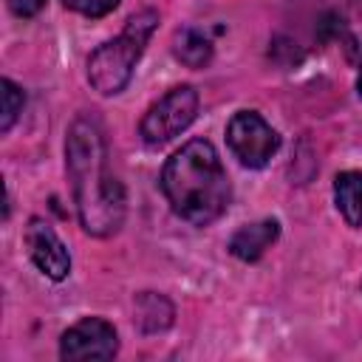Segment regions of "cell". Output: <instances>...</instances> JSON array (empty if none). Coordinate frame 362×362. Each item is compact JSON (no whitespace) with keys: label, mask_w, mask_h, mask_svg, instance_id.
Returning <instances> with one entry per match:
<instances>
[{"label":"cell","mask_w":362,"mask_h":362,"mask_svg":"<svg viewBox=\"0 0 362 362\" xmlns=\"http://www.w3.org/2000/svg\"><path fill=\"white\" fill-rule=\"evenodd\" d=\"M71 11H79L85 17H105L110 14L122 0H62Z\"/></svg>","instance_id":"4fadbf2b"},{"label":"cell","mask_w":362,"mask_h":362,"mask_svg":"<svg viewBox=\"0 0 362 362\" xmlns=\"http://www.w3.org/2000/svg\"><path fill=\"white\" fill-rule=\"evenodd\" d=\"M161 189L173 212L195 226L218 221L232 198L229 175L206 139H192L167 158L161 170Z\"/></svg>","instance_id":"7a4b0ae2"},{"label":"cell","mask_w":362,"mask_h":362,"mask_svg":"<svg viewBox=\"0 0 362 362\" xmlns=\"http://www.w3.org/2000/svg\"><path fill=\"white\" fill-rule=\"evenodd\" d=\"M25 249L28 257L34 260V266L51 277V280H65L71 272V255L65 249V243L57 238V232L48 226V221L42 218H31L25 226Z\"/></svg>","instance_id":"52a82bcc"},{"label":"cell","mask_w":362,"mask_h":362,"mask_svg":"<svg viewBox=\"0 0 362 362\" xmlns=\"http://www.w3.org/2000/svg\"><path fill=\"white\" fill-rule=\"evenodd\" d=\"M198 113V93L189 85H178L167 90L158 102H153L139 124V133L147 144H164L184 133Z\"/></svg>","instance_id":"277c9868"},{"label":"cell","mask_w":362,"mask_h":362,"mask_svg":"<svg viewBox=\"0 0 362 362\" xmlns=\"http://www.w3.org/2000/svg\"><path fill=\"white\" fill-rule=\"evenodd\" d=\"M136 322L147 334L170 328L173 325V305H170V300H164L161 294H153V291L139 294L136 297Z\"/></svg>","instance_id":"30bf717a"},{"label":"cell","mask_w":362,"mask_h":362,"mask_svg":"<svg viewBox=\"0 0 362 362\" xmlns=\"http://www.w3.org/2000/svg\"><path fill=\"white\" fill-rule=\"evenodd\" d=\"M156 25H158V14L153 8H141L127 20L124 31L116 40L102 42L88 57V82L93 85V90H99L102 96H113L124 90Z\"/></svg>","instance_id":"3957f363"},{"label":"cell","mask_w":362,"mask_h":362,"mask_svg":"<svg viewBox=\"0 0 362 362\" xmlns=\"http://www.w3.org/2000/svg\"><path fill=\"white\" fill-rule=\"evenodd\" d=\"M359 286H362V283H359Z\"/></svg>","instance_id":"2e32d148"},{"label":"cell","mask_w":362,"mask_h":362,"mask_svg":"<svg viewBox=\"0 0 362 362\" xmlns=\"http://www.w3.org/2000/svg\"><path fill=\"white\" fill-rule=\"evenodd\" d=\"M119 351L116 328L102 317H85L62 334V359H110Z\"/></svg>","instance_id":"8992f818"},{"label":"cell","mask_w":362,"mask_h":362,"mask_svg":"<svg viewBox=\"0 0 362 362\" xmlns=\"http://www.w3.org/2000/svg\"><path fill=\"white\" fill-rule=\"evenodd\" d=\"M280 235V223L274 218H266V221H257V223H246L240 226L232 238H229V252L238 257V260H257Z\"/></svg>","instance_id":"ba28073f"},{"label":"cell","mask_w":362,"mask_h":362,"mask_svg":"<svg viewBox=\"0 0 362 362\" xmlns=\"http://www.w3.org/2000/svg\"><path fill=\"white\" fill-rule=\"evenodd\" d=\"M65 158L82 229L96 238L119 232L124 221V189L107 170L105 139L93 119L79 116L68 127Z\"/></svg>","instance_id":"6da1fadb"},{"label":"cell","mask_w":362,"mask_h":362,"mask_svg":"<svg viewBox=\"0 0 362 362\" xmlns=\"http://www.w3.org/2000/svg\"><path fill=\"white\" fill-rule=\"evenodd\" d=\"M8 3V8L17 14V17H34L42 6H45V0H6Z\"/></svg>","instance_id":"5bb4252c"},{"label":"cell","mask_w":362,"mask_h":362,"mask_svg":"<svg viewBox=\"0 0 362 362\" xmlns=\"http://www.w3.org/2000/svg\"><path fill=\"white\" fill-rule=\"evenodd\" d=\"M334 204L351 226H362V170H345L337 175Z\"/></svg>","instance_id":"9c48e42d"},{"label":"cell","mask_w":362,"mask_h":362,"mask_svg":"<svg viewBox=\"0 0 362 362\" xmlns=\"http://www.w3.org/2000/svg\"><path fill=\"white\" fill-rule=\"evenodd\" d=\"M0 99H3V116H0V130L3 133H8L11 130V124L17 122V116L23 113V105H25V96H23V90L11 82V79H3L0 82Z\"/></svg>","instance_id":"7c38bea8"},{"label":"cell","mask_w":362,"mask_h":362,"mask_svg":"<svg viewBox=\"0 0 362 362\" xmlns=\"http://www.w3.org/2000/svg\"><path fill=\"white\" fill-rule=\"evenodd\" d=\"M226 141L243 167L260 170L280 147L277 130L255 110H238L226 124Z\"/></svg>","instance_id":"5b68a950"},{"label":"cell","mask_w":362,"mask_h":362,"mask_svg":"<svg viewBox=\"0 0 362 362\" xmlns=\"http://www.w3.org/2000/svg\"><path fill=\"white\" fill-rule=\"evenodd\" d=\"M173 51L189 68H201V65H206L212 59V42L198 28H181L175 34V40H173Z\"/></svg>","instance_id":"8fae6325"},{"label":"cell","mask_w":362,"mask_h":362,"mask_svg":"<svg viewBox=\"0 0 362 362\" xmlns=\"http://www.w3.org/2000/svg\"><path fill=\"white\" fill-rule=\"evenodd\" d=\"M354 48H356V54H359V76H356V90H359V96H362V45H356V42H354Z\"/></svg>","instance_id":"9a60e30c"}]
</instances>
